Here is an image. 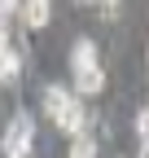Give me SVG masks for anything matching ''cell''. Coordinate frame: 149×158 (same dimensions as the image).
<instances>
[{
    "mask_svg": "<svg viewBox=\"0 0 149 158\" xmlns=\"http://www.w3.org/2000/svg\"><path fill=\"white\" fill-rule=\"evenodd\" d=\"M31 145H35V118L26 110H18L0 136V149H5V158H18V154H31Z\"/></svg>",
    "mask_w": 149,
    "mask_h": 158,
    "instance_id": "6da1fadb",
    "label": "cell"
},
{
    "mask_svg": "<svg viewBox=\"0 0 149 158\" xmlns=\"http://www.w3.org/2000/svg\"><path fill=\"white\" fill-rule=\"evenodd\" d=\"M53 127H62L66 136L74 132H88V106H83V97H70V101L53 114Z\"/></svg>",
    "mask_w": 149,
    "mask_h": 158,
    "instance_id": "7a4b0ae2",
    "label": "cell"
},
{
    "mask_svg": "<svg viewBox=\"0 0 149 158\" xmlns=\"http://www.w3.org/2000/svg\"><path fill=\"white\" fill-rule=\"evenodd\" d=\"M101 88H105V70H101V62H97V66L74 70V88H70L74 97H97Z\"/></svg>",
    "mask_w": 149,
    "mask_h": 158,
    "instance_id": "3957f363",
    "label": "cell"
},
{
    "mask_svg": "<svg viewBox=\"0 0 149 158\" xmlns=\"http://www.w3.org/2000/svg\"><path fill=\"white\" fill-rule=\"evenodd\" d=\"M22 22L31 27V31H40V27H48V18H53V0H22Z\"/></svg>",
    "mask_w": 149,
    "mask_h": 158,
    "instance_id": "277c9868",
    "label": "cell"
},
{
    "mask_svg": "<svg viewBox=\"0 0 149 158\" xmlns=\"http://www.w3.org/2000/svg\"><path fill=\"white\" fill-rule=\"evenodd\" d=\"M83 66H97V44L88 35H79L70 44V70H83Z\"/></svg>",
    "mask_w": 149,
    "mask_h": 158,
    "instance_id": "5b68a950",
    "label": "cell"
},
{
    "mask_svg": "<svg viewBox=\"0 0 149 158\" xmlns=\"http://www.w3.org/2000/svg\"><path fill=\"white\" fill-rule=\"evenodd\" d=\"M70 97H74L70 88H62V84H48V88H44V114L53 118V114H57V110L70 101Z\"/></svg>",
    "mask_w": 149,
    "mask_h": 158,
    "instance_id": "8992f818",
    "label": "cell"
},
{
    "mask_svg": "<svg viewBox=\"0 0 149 158\" xmlns=\"http://www.w3.org/2000/svg\"><path fill=\"white\" fill-rule=\"evenodd\" d=\"M18 75H22V53L9 48L5 57H0V84H18Z\"/></svg>",
    "mask_w": 149,
    "mask_h": 158,
    "instance_id": "52a82bcc",
    "label": "cell"
},
{
    "mask_svg": "<svg viewBox=\"0 0 149 158\" xmlns=\"http://www.w3.org/2000/svg\"><path fill=\"white\" fill-rule=\"evenodd\" d=\"M70 158H97V141L88 132H74L70 136Z\"/></svg>",
    "mask_w": 149,
    "mask_h": 158,
    "instance_id": "ba28073f",
    "label": "cell"
},
{
    "mask_svg": "<svg viewBox=\"0 0 149 158\" xmlns=\"http://www.w3.org/2000/svg\"><path fill=\"white\" fill-rule=\"evenodd\" d=\"M13 48V40H9V18H0V57H5Z\"/></svg>",
    "mask_w": 149,
    "mask_h": 158,
    "instance_id": "9c48e42d",
    "label": "cell"
},
{
    "mask_svg": "<svg viewBox=\"0 0 149 158\" xmlns=\"http://www.w3.org/2000/svg\"><path fill=\"white\" fill-rule=\"evenodd\" d=\"M136 136H149V106L136 110Z\"/></svg>",
    "mask_w": 149,
    "mask_h": 158,
    "instance_id": "30bf717a",
    "label": "cell"
},
{
    "mask_svg": "<svg viewBox=\"0 0 149 158\" xmlns=\"http://www.w3.org/2000/svg\"><path fill=\"white\" fill-rule=\"evenodd\" d=\"M18 9H22V0H0V18H13Z\"/></svg>",
    "mask_w": 149,
    "mask_h": 158,
    "instance_id": "8fae6325",
    "label": "cell"
},
{
    "mask_svg": "<svg viewBox=\"0 0 149 158\" xmlns=\"http://www.w3.org/2000/svg\"><path fill=\"white\" fill-rule=\"evenodd\" d=\"M97 5H105V18H114V5H119V0H97Z\"/></svg>",
    "mask_w": 149,
    "mask_h": 158,
    "instance_id": "7c38bea8",
    "label": "cell"
},
{
    "mask_svg": "<svg viewBox=\"0 0 149 158\" xmlns=\"http://www.w3.org/2000/svg\"><path fill=\"white\" fill-rule=\"evenodd\" d=\"M136 158H149V136H140V154Z\"/></svg>",
    "mask_w": 149,
    "mask_h": 158,
    "instance_id": "4fadbf2b",
    "label": "cell"
},
{
    "mask_svg": "<svg viewBox=\"0 0 149 158\" xmlns=\"http://www.w3.org/2000/svg\"><path fill=\"white\" fill-rule=\"evenodd\" d=\"M79 5H97V0H79Z\"/></svg>",
    "mask_w": 149,
    "mask_h": 158,
    "instance_id": "5bb4252c",
    "label": "cell"
},
{
    "mask_svg": "<svg viewBox=\"0 0 149 158\" xmlns=\"http://www.w3.org/2000/svg\"><path fill=\"white\" fill-rule=\"evenodd\" d=\"M18 158H31V154H18Z\"/></svg>",
    "mask_w": 149,
    "mask_h": 158,
    "instance_id": "9a60e30c",
    "label": "cell"
}]
</instances>
